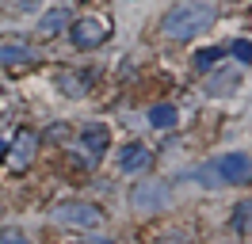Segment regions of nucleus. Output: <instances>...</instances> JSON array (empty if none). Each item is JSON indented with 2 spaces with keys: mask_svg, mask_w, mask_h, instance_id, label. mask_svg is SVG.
Instances as JSON below:
<instances>
[{
  "mask_svg": "<svg viewBox=\"0 0 252 244\" xmlns=\"http://www.w3.org/2000/svg\"><path fill=\"white\" fill-rule=\"evenodd\" d=\"M233 225L241 229V233H249V229H252V202H237V210H233Z\"/></svg>",
  "mask_w": 252,
  "mask_h": 244,
  "instance_id": "ddd939ff",
  "label": "nucleus"
},
{
  "mask_svg": "<svg viewBox=\"0 0 252 244\" xmlns=\"http://www.w3.org/2000/svg\"><path fill=\"white\" fill-rule=\"evenodd\" d=\"M153 160V152L145 149V145H126L123 156H119V164H123V172H142L145 164Z\"/></svg>",
  "mask_w": 252,
  "mask_h": 244,
  "instance_id": "0eeeda50",
  "label": "nucleus"
},
{
  "mask_svg": "<svg viewBox=\"0 0 252 244\" xmlns=\"http://www.w3.org/2000/svg\"><path fill=\"white\" fill-rule=\"evenodd\" d=\"M168 183H160V180H145V183H138L134 191H130V206L138 214H157V210H164L168 206Z\"/></svg>",
  "mask_w": 252,
  "mask_h": 244,
  "instance_id": "7ed1b4c3",
  "label": "nucleus"
},
{
  "mask_svg": "<svg viewBox=\"0 0 252 244\" xmlns=\"http://www.w3.org/2000/svg\"><path fill=\"white\" fill-rule=\"evenodd\" d=\"M80 145H84V149L99 160V156H103V149H107V130H103V126H88V130L80 134Z\"/></svg>",
  "mask_w": 252,
  "mask_h": 244,
  "instance_id": "9b49d317",
  "label": "nucleus"
},
{
  "mask_svg": "<svg viewBox=\"0 0 252 244\" xmlns=\"http://www.w3.org/2000/svg\"><path fill=\"white\" fill-rule=\"evenodd\" d=\"M80 244H115V241H107V237H92V241H80Z\"/></svg>",
  "mask_w": 252,
  "mask_h": 244,
  "instance_id": "a211bd4d",
  "label": "nucleus"
},
{
  "mask_svg": "<svg viewBox=\"0 0 252 244\" xmlns=\"http://www.w3.org/2000/svg\"><path fill=\"white\" fill-rule=\"evenodd\" d=\"M233 84H237V73H221L206 92H210V95H225V88H233Z\"/></svg>",
  "mask_w": 252,
  "mask_h": 244,
  "instance_id": "4468645a",
  "label": "nucleus"
},
{
  "mask_svg": "<svg viewBox=\"0 0 252 244\" xmlns=\"http://www.w3.org/2000/svg\"><path fill=\"white\" fill-rule=\"evenodd\" d=\"M69 38H73V46H77V50H95V46L107 42V23H103L99 15H84V19H77V23H73Z\"/></svg>",
  "mask_w": 252,
  "mask_h": 244,
  "instance_id": "20e7f679",
  "label": "nucleus"
},
{
  "mask_svg": "<svg viewBox=\"0 0 252 244\" xmlns=\"http://www.w3.org/2000/svg\"><path fill=\"white\" fill-rule=\"evenodd\" d=\"M214 168H218L221 183H229V187H241V183L252 180V156L249 152H225L221 160H214Z\"/></svg>",
  "mask_w": 252,
  "mask_h": 244,
  "instance_id": "39448f33",
  "label": "nucleus"
},
{
  "mask_svg": "<svg viewBox=\"0 0 252 244\" xmlns=\"http://www.w3.org/2000/svg\"><path fill=\"white\" fill-rule=\"evenodd\" d=\"M176 122H180V111H176L172 103H157V107H149V126H153V130H172Z\"/></svg>",
  "mask_w": 252,
  "mask_h": 244,
  "instance_id": "1a4fd4ad",
  "label": "nucleus"
},
{
  "mask_svg": "<svg viewBox=\"0 0 252 244\" xmlns=\"http://www.w3.org/2000/svg\"><path fill=\"white\" fill-rule=\"evenodd\" d=\"M0 244H31V241H27V233H19V229H0Z\"/></svg>",
  "mask_w": 252,
  "mask_h": 244,
  "instance_id": "f3484780",
  "label": "nucleus"
},
{
  "mask_svg": "<svg viewBox=\"0 0 252 244\" xmlns=\"http://www.w3.org/2000/svg\"><path fill=\"white\" fill-rule=\"evenodd\" d=\"M214 19H218V4H214V0H184V4H176V8L164 12L160 30H164L168 38H176V42H188L195 34L210 30Z\"/></svg>",
  "mask_w": 252,
  "mask_h": 244,
  "instance_id": "f257e3e1",
  "label": "nucleus"
},
{
  "mask_svg": "<svg viewBox=\"0 0 252 244\" xmlns=\"http://www.w3.org/2000/svg\"><path fill=\"white\" fill-rule=\"evenodd\" d=\"M195 180H203V187H218L221 176H218V168H214V164H206V168H199V172H195Z\"/></svg>",
  "mask_w": 252,
  "mask_h": 244,
  "instance_id": "2eb2a0df",
  "label": "nucleus"
},
{
  "mask_svg": "<svg viewBox=\"0 0 252 244\" xmlns=\"http://www.w3.org/2000/svg\"><path fill=\"white\" fill-rule=\"evenodd\" d=\"M218 61H221V46H206V50L195 54V69H199V73H210Z\"/></svg>",
  "mask_w": 252,
  "mask_h": 244,
  "instance_id": "f8f14e48",
  "label": "nucleus"
},
{
  "mask_svg": "<svg viewBox=\"0 0 252 244\" xmlns=\"http://www.w3.org/2000/svg\"><path fill=\"white\" fill-rule=\"evenodd\" d=\"M34 149H38L34 130H19V134H16V145H12V168H27L34 160Z\"/></svg>",
  "mask_w": 252,
  "mask_h": 244,
  "instance_id": "423d86ee",
  "label": "nucleus"
},
{
  "mask_svg": "<svg viewBox=\"0 0 252 244\" xmlns=\"http://www.w3.org/2000/svg\"><path fill=\"white\" fill-rule=\"evenodd\" d=\"M229 50H233V58L241 61V65H249V61H252V42H245V38H237Z\"/></svg>",
  "mask_w": 252,
  "mask_h": 244,
  "instance_id": "dca6fc26",
  "label": "nucleus"
},
{
  "mask_svg": "<svg viewBox=\"0 0 252 244\" xmlns=\"http://www.w3.org/2000/svg\"><path fill=\"white\" fill-rule=\"evenodd\" d=\"M54 221L69 229H95L103 221V210L92 202H58L54 206Z\"/></svg>",
  "mask_w": 252,
  "mask_h": 244,
  "instance_id": "f03ea898",
  "label": "nucleus"
},
{
  "mask_svg": "<svg viewBox=\"0 0 252 244\" xmlns=\"http://www.w3.org/2000/svg\"><path fill=\"white\" fill-rule=\"evenodd\" d=\"M69 27V15H65V8H54V12H46L42 19H38V34H46V38H54V34H62V30Z\"/></svg>",
  "mask_w": 252,
  "mask_h": 244,
  "instance_id": "9d476101",
  "label": "nucleus"
},
{
  "mask_svg": "<svg viewBox=\"0 0 252 244\" xmlns=\"http://www.w3.org/2000/svg\"><path fill=\"white\" fill-rule=\"evenodd\" d=\"M23 61H38L31 46H19V42H4L0 46V65H23Z\"/></svg>",
  "mask_w": 252,
  "mask_h": 244,
  "instance_id": "6e6552de",
  "label": "nucleus"
},
{
  "mask_svg": "<svg viewBox=\"0 0 252 244\" xmlns=\"http://www.w3.org/2000/svg\"><path fill=\"white\" fill-rule=\"evenodd\" d=\"M0 152H8V149H4V145H0Z\"/></svg>",
  "mask_w": 252,
  "mask_h": 244,
  "instance_id": "6ab92c4d",
  "label": "nucleus"
}]
</instances>
